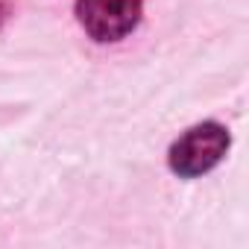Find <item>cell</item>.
<instances>
[{
	"mask_svg": "<svg viewBox=\"0 0 249 249\" xmlns=\"http://www.w3.org/2000/svg\"><path fill=\"white\" fill-rule=\"evenodd\" d=\"M231 138L226 132V126L220 123H199V126L188 129L182 138L173 141L170 153H167V164L176 176L182 179H194L208 173L211 167L220 164V159L226 156Z\"/></svg>",
	"mask_w": 249,
	"mask_h": 249,
	"instance_id": "1",
	"label": "cell"
},
{
	"mask_svg": "<svg viewBox=\"0 0 249 249\" xmlns=\"http://www.w3.org/2000/svg\"><path fill=\"white\" fill-rule=\"evenodd\" d=\"M76 21L94 41H120L141 21V0H76Z\"/></svg>",
	"mask_w": 249,
	"mask_h": 249,
	"instance_id": "2",
	"label": "cell"
},
{
	"mask_svg": "<svg viewBox=\"0 0 249 249\" xmlns=\"http://www.w3.org/2000/svg\"><path fill=\"white\" fill-rule=\"evenodd\" d=\"M9 12H12V3L9 0H0V27L9 21Z\"/></svg>",
	"mask_w": 249,
	"mask_h": 249,
	"instance_id": "3",
	"label": "cell"
}]
</instances>
